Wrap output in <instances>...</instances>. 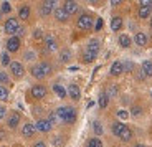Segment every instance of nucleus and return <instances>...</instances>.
Here are the masks:
<instances>
[{"mask_svg": "<svg viewBox=\"0 0 152 147\" xmlns=\"http://www.w3.org/2000/svg\"><path fill=\"white\" fill-rule=\"evenodd\" d=\"M55 113L58 116V121L63 124H75L76 122V109L71 106H61Z\"/></svg>", "mask_w": 152, "mask_h": 147, "instance_id": "nucleus-1", "label": "nucleus"}, {"mask_svg": "<svg viewBox=\"0 0 152 147\" xmlns=\"http://www.w3.org/2000/svg\"><path fill=\"white\" fill-rule=\"evenodd\" d=\"M30 73H31V76H33V78L43 79V78H46V76L51 73V64H50L48 61H42V63H38V64H35V66H31Z\"/></svg>", "mask_w": 152, "mask_h": 147, "instance_id": "nucleus-2", "label": "nucleus"}, {"mask_svg": "<svg viewBox=\"0 0 152 147\" xmlns=\"http://www.w3.org/2000/svg\"><path fill=\"white\" fill-rule=\"evenodd\" d=\"M93 23H94L93 17L88 15V13H83V15L78 18V23H76V25H78V28H80V30L86 31V30H91V28H93Z\"/></svg>", "mask_w": 152, "mask_h": 147, "instance_id": "nucleus-3", "label": "nucleus"}, {"mask_svg": "<svg viewBox=\"0 0 152 147\" xmlns=\"http://www.w3.org/2000/svg\"><path fill=\"white\" fill-rule=\"evenodd\" d=\"M18 28H20V23H18V18H15V17H10V18L5 22V33L12 35V37H15Z\"/></svg>", "mask_w": 152, "mask_h": 147, "instance_id": "nucleus-4", "label": "nucleus"}, {"mask_svg": "<svg viewBox=\"0 0 152 147\" xmlns=\"http://www.w3.org/2000/svg\"><path fill=\"white\" fill-rule=\"evenodd\" d=\"M55 8H56V2H55V0H46V2H43V4L40 5V15L42 17L50 15V13H53Z\"/></svg>", "mask_w": 152, "mask_h": 147, "instance_id": "nucleus-5", "label": "nucleus"}, {"mask_svg": "<svg viewBox=\"0 0 152 147\" xmlns=\"http://www.w3.org/2000/svg\"><path fill=\"white\" fill-rule=\"evenodd\" d=\"M30 94H31V98H35V99H43L46 96V88L43 86V84H35V86H31Z\"/></svg>", "mask_w": 152, "mask_h": 147, "instance_id": "nucleus-6", "label": "nucleus"}, {"mask_svg": "<svg viewBox=\"0 0 152 147\" xmlns=\"http://www.w3.org/2000/svg\"><path fill=\"white\" fill-rule=\"evenodd\" d=\"M7 51L8 53H15V51H18L20 50V45H22V42H20V38L18 37H10L7 40Z\"/></svg>", "mask_w": 152, "mask_h": 147, "instance_id": "nucleus-7", "label": "nucleus"}, {"mask_svg": "<svg viewBox=\"0 0 152 147\" xmlns=\"http://www.w3.org/2000/svg\"><path fill=\"white\" fill-rule=\"evenodd\" d=\"M8 68H10L12 75L15 76V78H22V76L25 75V68H23V64L20 63V61H12Z\"/></svg>", "mask_w": 152, "mask_h": 147, "instance_id": "nucleus-8", "label": "nucleus"}, {"mask_svg": "<svg viewBox=\"0 0 152 147\" xmlns=\"http://www.w3.org/2000/svg\"><path fill=\"white\" fill-rule=\"evenodd\" d=\"M99 50H101V43H99L98 38H93V40H89L86 45V51L91 53V55H94V56H98Z\"/></svg>", "mask_w": 152, "mask_h": 147, "instance_id": "nucleus-9", "label": "nucleus"}, {"mask_svg": "<svg viewBox=\"0 0 152 147\" xmlns=\"http://www.w3.org/2000/svg\"><path fill=\"white\" fill-rule=\"evenodd\" d=\"M45 48H46V51H50V53H53L58 50V42L53 35H46L45 37Z\"/></svg>", "mask_w": 152, "mask_h": 147, "instance_id": "nucleus-10", "label": "nucleus"}, {"mask_svg": "<svg viewBox=\"0 0 152 147\" xmlns=\"http://www.w3.org/2000/svg\"><path fill=\"white\" fill-rule=\"evenodd\" d=\"M35 129L40 132H50L51 131V124H50L48 119H38L37 122H35Z\"/></svg>", "mask_w": 152, "mask_h": 147, "instance_id": "nucleus-11", "label": "nucleus"}, {"mask_svg": "<svg viewBox=\"0 0 152 147\" xmlns=\"http://www.w3.org/2000/svg\"><path fill=\"white\" fill-rule=\"evenodd\" d=\"M134 43H136L137 46H147V43H149L147 35H145L144 31H137V33L134 35Z\"/></svg>", "mask_w": 152, "mask_h": 147, "instance_id": "nucleus-12", "label": "nucleus"}, {"mask_svg": "<svg viewBox=\"0 0 152 147\" xmlns=\"http://www.w3.org/2000/svg\"><path fill=\"white\" fill-rule=\"evenodd\" d=\"M35 132H37V129H35L33 122H25V124H23V127H22L23 137H33Z\"/></svg>", "mask_w": 152, "mask_h": 147, "instance_id": "nucleus-13", "label": "nucleus"}, {"mask_svg": "<svg viewBox=\"0 0 152 147\" xmlns=\"http://www.w3.org/2000/svg\"><path fill=\"white\" fill-rule=\"evenodd\" d=\"M53 15H55V18H56L58 22H68V18H69V15L65 12V8H63V7H56V8H55Z\"/></svg>", "mask_w": 152, "mask_h": 147, "instance_id": "nucleus-14", "label": "nucleus"}, {"mask_svg": "<svg viewBox=\"0 0 152 147\" xmlns=\"http://www.w3.org/2000/svg\"><path fill=\"white\" fill-rule=\"evenodd\" d=\"M68 96L71 99H75V101H78V99L81 98V89L78 84H69L68 86Z\"/></svg>", "mask_w": 152, "mask_h": 147, "instance_id": "nucleus-15", "label": "nucleus"}, {"mask_svg": "<svg viewBox=\"0 0 152 147\" xmlns=\"http://www.w3.org/2000/svg\"><path fill=\"white\" fill-rule=\"evenodd\" d=\"M63 8H65V12L68 13L69 17L75 15L76 12H78V4L76 2H73V0H68V2H65L63 4Z\"/></svg>", "mask_w": 152, "mask_h": 147, "instance_id": "nucleus-16", "label": "nucleus"}, {"mask_svg": "<svg viewBox=\"0 0 152 147\" xmlns=\"http://www.w3.org/2000/svg\"><path fill=\"white\" fill-rule=\"evenodd\" d=\"M124 73V66H122V61H114L113 66H111V71L109 75L111 76H119Z\"/></svg>", "mask_w": 152, "mask_h": 147, "instance_id": "nucleus-17", "label": "nucleus"}, {"mask_svg": "<svg viewBox=\"0 0 152 147\" xmlns=\"http://www.w3.org/2000/svg\"><path fill=\"white\" fill-rule=\"evenodd\" d=\"M18 122H20V114L18 113H13V114L8 116L7 124H8V127H10V129H17V127H18Z\"/></svg>", "mask_w": 152, "mask_h": 147, "instance_id": "nucleus-18", "label": "nucleus"}, {"mask_svg": "<svg viewBox=\"0 0 152 147\" xmlns=\"http://www.w3.org/2000/svg\"><path fill=\"white\" fill-rule=\"evenodd\" d=\"M121 28H122V18L121 17H113V18H111V30L119 31Z\"/></svg>", "mask_w": 152, "mask_h": 147, "instance_id": "nucleus-19", "label": "nucleus"}, {"mask_svg": "<svg viewBox=\"0 0 152 147\" xmlns=\"http://www.w3.org/2000/svg\"><path fill=\"white\" fill-rule=\"evenodd\" d=\"M30 13H31L30 7H28V5H23V7H20V10H18V18L20 20H28L30 18Z\"/></svg>", "mask_w": 152, "mask_h": 147, "instance_id": "nucleus-20", "label": "nucleus"}, {"mask_svg": "<svg viewBox=\"0 0 152 147\" xmlns=\"http://www.w3.org/2000/svg\"><path fill=\"white\" fill-rule=\"evenodd\" d=\"M137 15H139V18H151L152 17V7H139Z\"/></svg>", "mask_w": 152, "mask_h": 147, "instance_id": "nucleus-21", "label": "nucleus"}, {"mask_svg": "<svg viewBox=\"0 0 152 147\" xmlns=\"http://www.w3.org/2000/svg\"><path fill=\"white\" fill-rule=\"evenodd\" d=\"M119 45H121L122 48H129V46L132 45V40H131L129 35L122 33V35H119Z\"/></svg>", "mask_w": 152, "mask_h": 147, "instance_id": "nucleus-22", "label": "nucleus"}, {"mask_svg": "<svg viewBox=\"0 0 152 147\" xmlns=\"http://www.w3.org/2000/svg\"><path fill=\"white\" fill-rule=\"evenodd\" d=\"M141 69L144 71V75H145V78H151L152 76V61H149V60H145L144 63H142V66H141Z\"/></svg>", "mask_w": 152, "mask_h": 147, "instance_id": "nucleus-23", "label": "nucleus"}, {"mask_svg": "<svg viewBox=\"0 0 152 147\" xmlns=\"http://www.w3.org/2000/svg\"><path fill=\"white\" fill-rule=\"evenodd\" d=\"M98 104H99V108H101V109H106L107 104H109V96H107V93H101V94H99Z\"/></svg>", "mask_w": 152, "mask_h": 147, "instance_id": "nucleus-24", "label": "nucleus"}, {"mask_svg": "<svg viewBox=\"0 0 152 147\" xmlns=\"http://www.w3.org/2000/svg\"><path fill=\"white\" fill-rule=\"evenodd\" d=\"M119 139H121V140H124V142H129V140L132 139V131H131V129L127 127V126H126V127H124V131H122L121 134H119Z\"/></svg>", "mask_w": 152, "mask_h": 147, "instance_id": "nucleus-25", "label": "nucleus"}, {"mask_svg": "<svg viewBox=\"0 0 152 147\" xmlns=\"http://www.w3.org/2000/svg\"><path fill=\"white\" fill-rule=\"evenodd\" d=\"M53 91H55V94H56L58 98H61V99L66 98V89L61 86V84H53Z\"/></svg>", "mask_w": 152, "mask_h": 147, "instance_id": "nucleus-26", "label": "nucleus"}, {"mask_svg": "<svg viewBox=\"0 0 152 147\" xmlns=\"http://www.w3.org/2000/svg\"><path fill=\"white\" fill-rule=\"evenodd\" d=\"M124 127H126L124 122H121V121L114 122V124H113V134H114V136H118V137H119V134H121V132L124 131Z\"/></svg>", "mask_w": 152, "mask_h": 147, "instance_id": "nucleus-27", "label": "nucleus"}, {"mask_svg": "<svg viewBox=\"0 0 152 147\" xmlns=\"http://www.w3.org/2000/svg\"><path fill=\"white\" fill-rule=\"evenodd\" d=\"M69 60H71V51H69L68 48L61 50V53H60V61H61V63H68Z\"/></svg>", "mask_w": 152, "mask_h": 147, "instance_id": "nucleus-28", "label": "nucleus"}, {"mask_svg": "<svg viewBox=\"0 0 152 147\" xmlns=\"http://www.w3.org/2000/svg\"><path fill=\"white\" fill-rule=\"evenodd\" d=\"M0 61H2V64H4V66H10V63H12L10 53H8V51H4L2 55H0Z\"/></svg>", "mask_w": 152, "mask_h": 147, "instance_id": "nucleus-29", "label": "nucleus"}, {"mask_svg": "<svg viewBox=\"0 0 152 147\" xmlns=\"http://www.w3.org/2000/svg\"><path fill=\"white\" fill-rule=\"evenodd\" d=\"M88 147H103V142L99 137H93V139L88 140Z\"/></svg>", "mask_w": 152, "mask_h": 147, "instance_id": "nucleus-30", "label": "nucleus"}, {"mask_svg": "<svg viewBox=\"0 0 152 147\" xmlns=\"http://www.w3.org/2000/svg\"><path fill=\"white\" fill-rule=\"evenodd\" d=\"M93 129H94L96 136H103V126H101V122H99V121L93 122Z\"/></svg>", "mask_w": 152, "mask_h": 147, "instance_id": "nucleus-31", "label": "nucleus"}, {"mask_svg": "<svg viewBox=\"0 0 152 147\" xmlns=\"http://www.w3.org/2000/svg\"><path fill=\"white\" fill-rule=\"evenodd\" d=\"M33 38L35 40H45V31L42 28H35L33 30Z\"/></svg>", "mask_w": 152, "mask_h": 147, "instance_id": "nucleus-32", "label": "nucleus"}, {"mask_svg": "<svg viewBox=\"0 0 152 147\" xmlns=\"http://www.w3.org/2000/svg\"><path fill=\"white\" fill-rule=\"evenodd\" d=\"M8 99V89L0 84V101H7Z\"/></svg>", "mask_w": 152, "mask_h": 147, "instance_id": "nucleus-33", "label": "nucleus"}, {"mask_svg": "<svg viewBox=\"0 0 152 147\" xmlns=\"http://www.w3.org/2000/svg\"><path fill=\"white\" fill-rule=\"evenodd\" d=\"M10 10H12L10 2H2V5H0V12H2V13H10Z\"/></svg>", "mask_w": 152, "mask_h": 147, "instance_id": "nucleus-34", "label": "nucleus"}, {"mask_svg": "<svg viewBox=\"0 0 152 147\" xmlns=\"http://www.w3.org/2000/svg\"><path fill=\"white\" fill-rule=\"evenodd\" d=\"M23 58H25L27 61H31V60H35V58H37V53H35L33 50H27V51H25V55H23Z\"/></svg>", "mask_w": 152, "mask_h": 147, "instance_id": "nucleus-35", "label": "nucleus"}, {"mask_svg": "<svg viewBox=\"0 0 152 147\" xmlns=\"http://www.w3.org/2000/svg\"><path fill=\"white\" fill-rule=\"evenodd\" d=\"M0 83H2V86L7 83H10V78H8V75L5 71H0Z\"/></svg>", "mask_w": 152, "mask_h": 147, "instance_id": "nucleus-36", "label": "nucleus"}, {"mask_svg": "<svg viewBox=\"0 0 152 147\" xmlns=\"http://www.w3.org/2000/svg\"><path fill=\"white\" fill-rule=\"evenodd\" d=\"M118 117L121 119V122H122V121H126V119L129 117V113H127L126 109H119V111H118Z\"/></svg>", "mask_w": 152, "mask_h": 147, "instance_id": "nucleus-37", "label": "nucleus"}, {"mask_svg": "<svg viewBox=\"0 0 152 147\" xmlns=\"http://www.w3.org/2000/svg\"><path fill=\"white\" fill-rule=\"evenodd\" d=\"M94 55H91V53H88V51H84V55H83V61L84 63H91V61H94Z\"/></svg>", "mask_w": 152, "mask_h": 147, "instance_id": "nucleus-38", "label": "nucleus"}, {"mask_svg": "<svg viewBox=\"0 0 152 147\" xmlns=\"http://www.w3.org/2000/svg\"><path fill=\"white\" fill-rule=\"evenodd\" d=\"M48 121H50V124L53 126V124H56V122H60L58 121V116H56V113H50V116H48Z\"/></svg>", "mask_w": 152, "mask_h": 147, "instance_id": "nucleus-39", "label": "nucleus"}, {"mask_svg": "<svg viewBox=\"0 0 152 147\" xmlns=\"http://www.w3.org/2000/svg\"><path fill=\"white\" fill-rule=\"evenodd\" d=\"M53 146L55 147H63V137H61V136L53 137Z\"/></svg>", "mask_w": 152, "mask_h": 147, "instance_id": "nucleus-40", "label": "nucleus"}, {"mask_svg": "<svg viewBox=\"0 0 152 147\" xmlns=\"http://www.w3.org/2000/svg\"><path fill=\"white\" fill-rule=\"evenodd\" d=\"M122 66H124V71H132V69H134V63H132V61H124Z\"/></svg>", "mask_w": 152, "mask_h": 147, "instance_id": "nucleus-41", "label": "nucleus"}, {"mask_svg": "<svg viewBox=\"0 0 152 147\" xmlns=\"http://www.w3.org/2000/svg\"><path fill=\"white\" fill-rule=\"evenodd\" d=\"M136 76H137V79H139V81H144V79H145V75H144V71H142L141 68L136 71Z\"/></svg>", "mask_w": 152, "mask_h": 147, "instance_id": "nucleus-42", "label": "nucleus"}, {"mask_svg": "<svg viewBox=\"0 0 152 147\" xmlns=\"http://www.w3.org/2000/svg\"><path fill=\"white\" fill-rule=\"evenodd\" d=\"M101 28H103V18H98V20H96V23H94V30L99 31Z\"/></svg>", "mask_w": 152, "mask_h": 147, "instance_id": "nucleus-43", "label": "nucleus"}, {"mask_svg": "<svg viewBox=\"0 0 152 147\" xmlns=\"http://www.w3.org/2000/svg\"><path fill=\"white\" fill-rule=\"evenodd\" d=\"M118 94V86H111L109 91H107V96H116Z\"/></svg>", "mask_w": 152, "mask_h": 147, "instance_id": "nucleus-44", "label": "nucleus"}, {"mask_svg": "<svg viewBox=\"0 0 152 147\" xmlns=\"http://www.w3.org/2000/svg\"><path fill=\"white\" fill-rule=\"evenodd\" d=\"M139 4V7H152V0H141Z\"/></svg>", "mask_w": 152, "mask_h": 147, "instance_id": "nucleus-45", "label": "nucleus"}, {"mask_svg": "<svg viewBox=\"0 0 152 147\" xmlns=\"http://www.w3.org/2000/svg\"><path fill=\"white\" fill-rule=\"evenodd\" d=\"M5 116H7V108H5V106H0V121H2Z\"/></svg>", "mask_w": 152, "mask_h": 147, "instance_id": "nucleus-46", "label": "nucleus"}, {"mask_svg": "<svg viewBox=\"0 0 152 147\" xmlns=\"http://www.w3.org/2000/svg\"><path fill=\"white\" fill-rule=\"evenodd\" d=\"M131 114H132V116H139V114H141V108H139V106H136V108H132V111H131Z\"/></svg>", "mask_w": 152, "mask_h": 147, "instance_id": "nucleus-47", "label": "nucleus"}, {"mask_svg": "<svg viewBox=\"0 0 152 147\" xmlns=\"http://www.w3.org/2000/svg\"><path fill=\"white\" fill-rule=\"evenodd\" d=\"M33 147H46V144L43 142V140H40V142H37V144H35Z\"/></svg>", "mask_w": 152, "mask_h": 147, "instance_id": "nucleus-48", "label": "nucleus"}, {"mask_svg": "<svg viewBox=\"0 0 152 147\" xmlns=\"http://www.w3.org/2000/svg\"><path fill=\"white\" fill-rule=\"evenodd\" d=\"M119 4H121L119 0H113V2H111V5H113V7H116V5H119Z\"/></svg>", "mask_w": 152, "mask_h": 147, "instance_id": "nucleus-49", "label": "nucleus"}, {"mask_svg": "<svg viewBox=\"0 0 152 147\" xmlns=\"http://www.w3.org/2000/svg\"><path fill=\"white\" fill-rule=\"evenodd\" d=\"M134 147H147V146H144V144H136Z\"/></svg>", "mask_w": 152, "mask_h": 147, "instance_id": "nucleus-50", "label": "nucleus"}, {"mask_svg": "<svg viewBox=\"0 0 152 147\" xmlns=\"http://www.w3.org/2000/svg\"><path fill=\"white\" fill-rule=\"evenodd\" d=\"M149 26H151V30H152V17H151V20H149Z\"/></svg>", "mask_w": 152, "mask_h": 147, "instance_id": "nucleus-51", "label": "nucleus"}, {"mask_svg": "<svg viewBox=\"0 0 152 147\" xmlns=\"http://www.w3.org/2000/svg\"><path fill=\"white\" fill-rule=\"evenodd\" d=\"M0 20H2V12H0Z\"/></svg>", "mask_w": 152, "mask_h": 147, "instance_id": "nucleus-52", "label": "nucleus"}, {"mask_svg": "<svg viewBox=\"0 0 152 147\" xmlns=\"http://www.w3.org/2000/svg\"><path fill=\"white\" fill-rule=\"evenodd\" d=\"M86 147H88V146H86Z\"/></svg>", "mask_w": 152, "mask_h": 147, "instance_id": "nucleus-53", "label": "nucleus"}]
</instances>
